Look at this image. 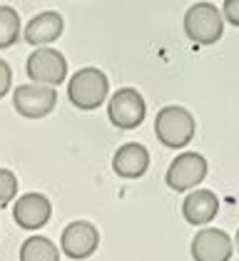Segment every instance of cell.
<instances>
[{
    "label": "cell",
    "mask_w": 239,
    "mask_h": 261,
    "mask_svg": "<svg viewBox=\"0 0 239 261\" xmlns=\"http://www.w3.org/2000/svg\"><path fill=\"white\" fill-rule=\"evenodd\" d=\"M20 261H60V251L50 239L30 237L20 246Z\"/></svg>",
    "instance_id": "14"
},
{
    "label": "cell",
    "mask_w": 239,
    "mask_h": 261,
    "mask_svg": "<svg viewBox=\"0 0 239 261\" xmlns=\"http://www.w3.org/2000/svg\"><path fill=\"white\" fill-rule=\"evenodd\" d=\"M147 167H150V152L137 142L122 144L112 157V169L122 179H137L147 172Z\"/></svg>",
    "instance_id": "11"
},
{
    "label": "cell",
    "mask_w": 239,
    "mask_h": 261,
    "mask_svg": "<svg viewBox=\"0 0 239 261\" xmlns=\"http://www.w3.org/2000/svg\"><path fill=\"white\" fill-rule=\"evenodd\" d=\"M184 33L197 45H214L224 33V20L219 8L212 3H195L184 13Z\"/></svg>",
    "instance_id": "3"
},
{
    "label": "cell",
    "mask_w": 239,
    "mask_h": 261,
    "mask_svg": "<svg viewBox=\"0 0 239 261\" xmlns=\"http://www.w3.org/2000/svg\"><path fill=\"white\" fill-rule=\"evenodd\" d=\"M234 244L222 229H199L192 239V256L195 261H229Z\"/></svg>",
    "instance_id": "9"
},
{
    "label": "cell",
    "mask_w": 239,
    "mask_h": 261,
    "mask_svg": "<svg viewBox=\"0 0 239 261\" xmlns=\"http://www.w3.org/2000/svg\"><path fill=\"white\" fill-rule=\"evenodd\" d=\"M10 85H13V70H10V65L5 60H0V100L8 95Z\"/></svg>",
    "instance_id": "18"
},
{
    "label": "cell",
    "mask_w": 239,
    "mask_h": 261,
    "mask_svg": "<svg viewBox=\"0 0 239 261\" xmlns=\"http://www.w3.org/2000/svg\"><path fill=\"white\" fill-rule=\"evenodd\" d=\"M234 244H237V251H239V231H237V241H234Z\"/></svg>",
    "instance_id": "19"
},
{
    "label": "cell",
    "mask_w": 239,
    "mask_h": 261,
    "mask_svg": "<svg viewBox=\"0 0 239 261\" xmlns=\"http://www.w3.org/2000/svg\"><path fill=\"white\" fill-rule=\"evenodd\" d=\"M204 177H207V160L197 152H182L179 157L172 160L164 181L175 192H187V189L202 184Z\"/></svg>",
    "instance_id": "7"
},
{
    "label": "cell",
    "mask_w": 239,
    "mask_h": 261,
    "mask_svg": "<svg viewBox=\"0 0 239 261\" xmlns=\"http://www.w3.org/2000/svg\"><path fill=\"white\" fill-rule=\"evenodd\" d=\"M219 212V199L214 192L209 189H195L187 194V199L182 201V214L184 219L195 226H202V224H209V221L217 217Z\"/></svg>",
    "instance_id": "13"
},
{
    "label": "cell",
    "mask_w": 239,
    "mask_h": 261,
    "mask_svg": "<svg viewBox=\"0 0 239 261\" xmlns=\"http://www.w3.org/2000/svg\"><path fill=\"white\" fill-rule=\"evenodd\" d=\"M62 254L67 259H87L98 251L100 234L90 221H73L62 229Z\"/></svg>",
    "instance_id": "8"
},
{
    "label": "cell",
    "mask_w": 239,
    "mask_h": 261,
    "mask_svg": "<svg viewBox=\"0 0 239 261\" xmlns=\"http://www.w3.org/2000/svg\"><path fill=\"white\" fill-rule=\"evenodd\" d=\"M13 105H15L18 115L28 117V120H40L55 110L58 92L53 87H42V85H20L13 92Z\"/></svg>",
    "instance_id": "6"
},
{
    "label": "cell",
    "mask_w": 239,
    "mask_h": 261,
    "mask_svg": "<svg viewBox=\"0 0 239 261\" xmlns=\"http://www.w3.org/2000/svg\"><path fill=\"white\" fill-rule=\"evenodd\" d=\"M25 72H28V77L35 82V85L55 90V85L65 82L67 60L62 58V53H58L55 47H38L28 58V62H25Z\"/></svg>",
    "instance_id": "4"
},
{
    "label": "cell",
    "mask_w": 239,
    "mask_h": 261,
    "mask_svg": "<svg viewBox=\"0 0 239 261\" xmlns=\"http://www.w3.org/2000/svg\"><path fill=\"white\" fill-rule=\"evenodd\" d=\"M50 214H53L50 199L45 194H38V192L22 194L15 201V206H13L15 224L22 226V229H40V226H45L47 219H50Z\"/></svg>",
    "instance_id": "10"
},
{
    "label": "cell",
    "mask_w": 239,
    "mask_h": 261,
    "mask_svg": "<svg viewBox=\"0 0 239 261\" xmlns=\"http://www.w3.org/2000/svg\"><path fill=\"white\" fill-rule=\"evenodd\" d=\"M20 40V15L15 8L0 5V50L13 47Z\"/></svg>",
    "instance_id": "15"
},
{
    "label": "cell",
    "mask_w": 239,
    "mask_h": 261,
    "mask_svg": "<svg viewBox=\"0 0 239 261\" xmlns=\"http://www.w3.org/2000/svg\"><path fill=\"white\" fill-rule=\"evenodd\" d=\"M62 30H65L62 15L55 13V10H45V13L35 15L33 20L25 25V42L42 47V45H50V42L58 40L62 35Z\"/></svg>",
    "instance_id": "12"
},
{
    "label": "cell",
    "mask_w": 239,
    "mask_h": 261,
    "mask_svg": "<svg viewBox=\"0 0 239 261\" xmlns=\"http://www.w3.org/2000/svg\"><path fill=\"white\" fill-rule=\"evenodd\" d=\"M222 13H224V20L229 25L239 28V0H224L222 3Z\"/></svg>",
    "instance_id": "17"
},
{
    "label": "cell",
    "mask_w": 239,
    "mask_h": 261,
    "mask_svg": "<svg viewBox=\"0 0 239 261\" xmlns=\"http://www.w3.org/2000/svg\"><path fill=\"white\" fill-rule=\"evenodd\" d=\"M18 194V177L10 172V169H3L0 167V206L10 204Z\"/></svg>",
    "instance_id": "16"
},
{
    "label": "cell",
    "mask_w": 239,
    "mask_h": 261,
    "mask_svg": "<svg viewBox=\"0 0 239 261\" xmlns=\"http://www.w3.org/2000/svg\"><path fill=\"white\" fill-rule=\"evenodd\" d=\"M145 112H147L145 100H142V95H139L135 87H122V90H117L110 97V105H107V117L119 129H135L137 124H142Z\"/></svg>",
    "instance_id": "5"
},
{
    "label": "cell",
    "mask_w": 239,
    "mask_h": 261,
    "mask_svg": "<svg viewBox=\"0 0 239 261\" xmlns=\"http://www.w3.org/2000/svg\"><path fill=\"white\" fill-rule=\"evenodd\" d=\"M155 135L157 140L170 149H182L195 137V117L177 105L162 107L155 120Z\"/></svg>",
    "instance_id": "1"
},
{
    "label": "cell",
    "mask_w": 239,
    "mask_h": 261,
    "mask_svg": "<svg viewBox=\"0 0 239 261\" xmlns=\"http://www.w3.org/2000/svg\"><path fill=\"white\" fill-rule=\"evenodd\" d=\"M107 77L98 67H82L67 82V97L78 110H95L107 97Z\"/></svg>",
    "instance_id": "2"
}]
</instances>
